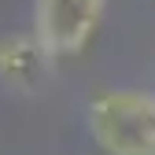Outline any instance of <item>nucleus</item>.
Wrapping results in <instances>:
<instances>
[{"mask_svg":"<svg viewBox=\"0 0 155 155\" xmlns=\"http://www.w3.org/2000/svg\"><path fill=\"white\" fill-rule=\"evenodd\" d=\"M85 122L104 155H155V92L148 89L96 92Z\"/></svg>","mask_w":155,"mask_h":155,"instance_id":"1","label":"nucleus"},{"mask_svg":"<svg viewBox=\"0 0 155 155\" xmlns=\"http://www.w3.org/2000/svg\"><path fill=\"white\" fill-rule=\"evenodd\" d=\"M104 8L107 0H33V37L52 59L78 55L92 41Z\"/></svg>","mask_w":155,"mask_h":155,"instance_id":"2","label":"nucleus"},{"mask_svg":"<svg viewBox=\"0 0 155 155\" xmlns=\"http://www.w3.org/2000/svg\"><path fill=\"white\" fill-rule=\"evenodd\" d=\"M52 55L41 48L33 33H8L0 37V81L22 96H37L52 81Z\"/></svg>","mask_w":155,"mask_h":155,"instance_id":"3","label":"nucleus"}]
</instances>
